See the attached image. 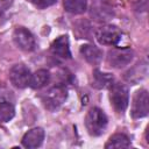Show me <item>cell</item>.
Instances as JSON below:
<instances>
[{"instance_id":"cell-1","label":"cell","mask_w":149,"mask_h":149,"mask_svg":"<svg viewBox=\"0 0 149 149\" xmlns=\"http://www.w3.org/2000/svg\"><path fill=\"white\" fill-rule=\"evenodd\" d=\"M107 116L106 114L98 107H93L88 111L85 118V126L87 132L92 136L101 135L107 127Z\"/></svg>"},{"instance_id":"cell-2","label":"cell","mask_w":149,"mask_h":149,"mask_svg":"<svg viewBox=\"0 0 149 149\" xmlns=\"http://www.w3.org/2000/svg\"><path fill=\"white\" fill-rule=\"evenodd\" d=\"M68 98V91L64 85H56L49 88L42 95V102L49 111H56L59 108Z\"/></svg>"},{"instance_id":"cell-3","label":"cell","mask_w":149,"mask_h":149,"mask_svg":"<svg viewBox=\"0 0 149 149\" xmlns=\"http://www.w3.org/2000/svg\"><path fill=\"white\" fill-rule=\"evenodd\" d=\"M109 99L114 109L122 113L129 102V93L126 85L121 83H114L109 86Z\"/></svg>"},{"instance_id":"cell-4","label":"cell","mask_w":149,"mask_h":149,"mask_svg":"<svg viewBox=\"0 0 149 149\" xmlns=\"http://www.w3.org/2000/svg\"><path fill=\"white\" fill-rule=\"evenodd\" d=\"M95 38L102 45H116L121 40V31L115 26L106 24L97 29Z\"/></svg>"},{"instance_id":"cell-5","label":"cell","mask_w":149,"mask_h":149,"mask_svg":"<svg viewBox=\"0 0 149 149\" xmlns=\"http://www.w3.org/2000/svg\"><path fill=\"white\" fill-rule=\"evenodd\" d=\"M134 52L129 48H113L107 54V61L113 68H123L133 59Z\"/></svg>"},{"instance_id":"cell-6","label":"cell","mask_w":149,"mask_h":149,"mask_svg":"<svg viewBox=\"0 0 149 149\" xmlns=\"http://www.w3.org/2000/svg\"><path fill=\"white\" fill-rule=\"evenodd\" d=\"M30 77H31L30 70L23 64L14 65L10 69V72H9L10 83L17 88L27 87L29 85V83H30Z\"/></svg>"},{"instance_id":"cell-7","label":"cell","mask_w":149,"mask_h":149,"mask_svg":"<svg viewBox=\"0 0 149 149\" xmlns=\"http://www.w3.org/2000/svg\"><path fill=\"white\" fill-rule=\"evenodd\" d=\"M149 112V95L146 90H140L135 93L132 104V116L135 119L143 118Z\"/></svg>"},{"instance_id":"cell-8","label":"cell","mask_w":149,"mask_h":149,"mask_svg":"<svg viewBox=\"0 0 149 149\" xmlns=\"http://www.w3.org/2000/svg\"><path fill=\"white\" fill-rule=\"evenodd\" d=\"M13 40H14V43L17 45V48H20L21 50L31 51L35 49V45H36L35 37L27 28H23V27L16 28L13 33Z\"/></svg>"},{"instance_id":"cell-9","label":"cell","mask_w":149,"mask_h":149,"mask_svg":"<svg viewBox=\"0 0 149 149\" xmlns=\"http://www.w3.org/2000/svg\"><path fill=\"white\" fill-rule=\"evenodd\" d=\"M44 140V130L40 127L33 128L30 130H28L23 137H22V144L26 148H38L41 147V144L43 143Z\"/></svg>"},{"instance_id":"cell-10","label":"cell","mask_w":149,"mask_h":149,"mask_svg":"<svg viewBox=\"0 0 149 149\" xmlns=\"http://www.w3.org/2000/svg\"><path fill=\"white\" fill-rule=\"evenodd\" d=\"M51 52L63 59H69L71 58V51L69 47V38L65 35H62L57 37L52 44H51Z\"/></svg>"},{"instance_id":"cell-11","label":"cell","mask_w":149,"mask_h":149,"mask_svg":"<svg viewBox=\"0 0 149 149\" xmlns=\"http://www.w3.org/2000/svg\"><path fill=\"white\" fill-rule=\"evenodd\" d=\"M80 54L91 65H98L102 61V51L92 44H84L80 47Z\"/></svg>"},{"instance_id":"cell-12","label":"cell","mask_w":149,"mask_h":149,"mask_svg":"<svg viewBox=\"0 0 149 149\" xmlns=\"http://www.w3.org/2000/svg\"><path fill=\"white\" fill-rule=\"evenodd\" d=\"M49 81H50V73H49V71H47L44 69H40V70L35 71L31 74L29 86L35 88V90H38V88L44 87Z\"/></svg>"},{"instance_id":"cell-13","label":"cell","mask_w":149,"mask_h":149,"mask_svg":"<svg viewBox=\"0 0 149 149\" xmlns=\"http://www.w3.org/2000/svg\"><path fill=\"white\" fill-rule=\"evenodd\" d=\"M91 15L95 17V20L98 21H107L113 16V12L111 9V7H108L105 3H94L92 5L91 8Z\"/></svg>"},{"instance_id":"cell-14","label":"cell","mask_w":149,"mask_h":149,"mask_svg":"<svg viewBox=\"0 0 149 149\" xmlns=\"http://www.w3.org/2000/svg\"><path fill=\"white\" fill-rule=\"evenodd\" d=\"M113 84V77L109 73H104L99 70H94L92 86L97 88H106Z\"/></svg>"},{"instance_id":"cell-15","label":"cell","mask_w":149,"mask_h":149,"mask_svg":"<svg viewBox=\"0 0 149 149\" xmlns=\"http://www.w3.org/2000/svg\"><path fill=\"white\" fill-rule=\"evenodd\" d=\"M130 146V141L127 135L125 134H114L109 137L107 143L105 144V148L111 149V148H128Z\"/></svg>"},{"instance_id":"cell-16","label":"cell","mask_w":149,"mask_h":149,"mask_svg":"<svg viewBox=\"0 0 149 149\" xmlns=\"http://www.w3.org/2000/svg\"><path fill=\"white\" fill-rule=\"evenodd\" d=\"M86 0H64V8L72 14H81L86 10Z\"/></svg>"},{"instance_id":"cell-17","label":"cell","mask_w":149,"mask_h":149,"mask_svg":"<svg viewBox=\"0 0 149 149\" xmlns=\"http://www.w3.org/2000/svg\"><path fill=\"white\" fill-rule=\"evenodd\" d=\"M15 114V108L13 104L8 100L0 101V122H7L13 119Z\"/></svg>"},{"instance_id":"cell-18","label":"cell","mask_w":149,"mask_h":149,"mask_svg":"<svg viewBox=\"0 0 149 149\" xmlns=\"http://www.w3.org/2000/svg\"><path fill=\"white\" fill-rule=\"evenodd\" d=\"M30 2L35 7H37L40 9H43V8H47V7L52 6L54 3L57 2V0H30Z\"/></svg>"}]
</instances>
